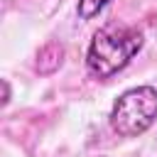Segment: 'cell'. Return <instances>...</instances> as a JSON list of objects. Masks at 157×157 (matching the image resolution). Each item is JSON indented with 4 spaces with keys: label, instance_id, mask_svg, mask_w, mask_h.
<instances>
[{
    "label": "cell",
    "instance_id": "cell-1",
    "mask_svg": "<svg viewBox=\"0 0 157 157\" xmlns=\"http://www.w3.org/2000/svg\"><path fill=\"white\" fill-rule=\"evenodd\" d=\"M145 34L132 25H105L101 27L86 49L88 76L105 81L123 71L142 49Z\"/></svg>",
    "mask_w": 157,
    "mask_h": 157
},
{
    "label": "cell",
    "instance_id": "cell-3",
    "mask_svg": "<svg viewBox=\"0 0 157 157\" xmlns=\"http://www.w3.org/2000/svg\"><path fill=\"white\" fill-rule=\"evenodd\" d=\"M113 0H78V5H76V15H78V20H93L105 5H110Z\"/></svg>",
    "mask_w": 157,
    "mask_h": 157
},
{
    "label": "cell",
    "instance_id": "cell-2",
    "mask_svg": "<svg viewBox=\"0 0 157 157\" xmlns=\"http://www.w3.org/2000/svg\"><path fill=\"white\" fill-rule=\"evenodd\" d=\"M157 120V88L150 83L125 88L108 115L110 130L118 137H140Z\"/></svg>",
    "mask_w": 157,
    "mask_h": 157
}]
</instances>
